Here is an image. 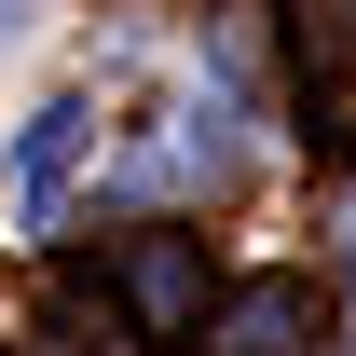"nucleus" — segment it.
I'll return each instance as SVG.
<instances>
[{
  "mask_svg": "<svg viewBox=\"0 0 356 356\" xmlns=\"http://www.w3.org/2000/svg\"><path fill=\"white\" fill-rule=\"evenodd\" d=\"M110 288H124V315L151 329V343H178V329L206 315V233H124Z\"/></svg>",
  "mask_w": 356,
  "mask_h": 356,
  "instance_id": "nucleus-1",
  "label": "nucleus"
},
{
  "mask_svg": "<svg viewBox=\"0 0 356 356\" xmlns=\"http://www.w3.org/2000/svg\"><path fill=\"white\" fill-rule=\"evenodd\" d=\"M302 110L329 151H356V0H302Z\"/></svg>",
  "mask_w": 356,
  "mask_h": 356,
  "instance_id": "nucleus-2",
  "label": "nucleus"
},
{
  "mask_svg": "<svg viewBox=\"0 0 356 356\" xmlns=\"http://www.w3.org/2000/svg\"><path fill=\"white\" fill-rule=\"evenodd\" d=\"M302 329H315V302L288 274H261V288H233V315L206 329V356H302Z\"/></svg>",
  "mask_w": 356,
  "mask_h": 356,
  "instance_id": "nucleus-3",
  "label": "nucleus"
},
{
  "mask_svg": "<svg viewBox=\"0 0 356 356\" xmlns=\"http://www.w3.org/2000/svg\"><path fill=\"white\" fill-rule=\"evenodd\" d=\"M96 110L83 96H55V110H28V220H55V192H69V165H83Z\"/></svg>",
  "mask_w": 356,
  "mask_h": 356,
  "instance_id": "nucleus-4",
  "label": "nucleus"
},
{
  "mask_svg": "<svg viewBox=\"0 0 356 356\" xmlns=\"http://www.w3.org/2000/svg\"><path fill=\"white\" fill-rule=\"evenodd\" d=\"M14 28H28V0H0V42H14Z\"/></svg>",
  "mask_w": 356,
  "mask_h": 356,
  "instance_id": "nucleus-5",
  "label": "nucleus"
}]
</instances>
